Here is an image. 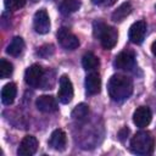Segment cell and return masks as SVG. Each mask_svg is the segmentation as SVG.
I'll return each instance as SVG.
<instances>
[{"label": "cell", "instance_id": "cb8c5ba5", "mask_svg": "<svg viewBox=\"0 0 156 156\" xmlns=\"http://www.w3.org/2000/svg\"><path fill=\"white\" fill-rule=\"evenodd\" d=\"M95 5H104V6H112L117 0H91Z\"/></svg>", "mask_w": 156, "mask_h": 156}, {"label": "cell", "instance_id": "5bb4252c", "mask_svg": "<svg viewBox=\"0 0 156 156\" xmlns=\"http://www.w3.org/2000/svg\"><path fill=\"white\" fill-rule=\"evenodd\" d=\"M85 89L89 95H96L101 90V78L98 73L91 72L85 78Z\"/></svg>", "mask_w": 156, "mask_h": 156}, {"label": "cell", "instance_id": "7c38bea8", "mask_svg": "<svg viewBox=\"0 0 156 156\" xmlns=\"http://www.w3.org/2000/svg\"><path fill=\"white\" fill-rule=\"evenodd\" d=\"M35 106L40 112L44 113H51L57 111V101L54 96L51 95H41L35 101Z\"/></svg>", "mask_w": 156, "mask_h": 156}, {"label": "cell", "instance_id": "484cf974", "mask_svg": "<svg viewBox=\"0 0 156 156\" xmlns=\"http://www.w3.org/2000/svg\"><path fill=\"white\" fill-rule=\"evenodd\" d=\"M151 51H152V54H154V56L156 57V40L152 43V45H151Z\"/></svg>", "mask_w": 156, "mask_h": 156}, {"label": "cell", "instance_id": "4316f807", "mask_svg": "<svg viewBox=\"0 0 156 156\" xmlns=\"http://www.w3.org/2000/svg\"><path fill=\"white\" fill-rule=\"evenodd\" d=\"M155 7H156V6H155Z\"/></svg>", "mask_w": 156, "mask_h": 156}, {"label": "cell", "instance_id": "ffe728a7", "mask_svg": "<svg viewBox=\"0 0 156 156\" xmlns=\"http://www.w3.org/2000/svg\"><path fill=\"white\" fill-rule=\"evenodd\" d=\"M89 115V106L85 105V104H79L77 105L73 111H72V117L74 119H78V121H83L88 117Z\"/></svg>", "mask_w": 156, "mask_h": 156}, {"label": "cell", "instance_id": "603a6c76", "mask_svg": "<svg viewBox=\"0 0 156 156\" xmlns=\"http://www.w3.org/2000/svg\"><path fill=\"white\" fill-rule=\"evenodd\" d=\"M52 54H54V46L52 45H44L38 50V55H40L41 57H49Z\"/></svg>", "mask_w": 156, "mask_h": 156}, {"label": "cell", "instance_id": "9a60e30c", "mask_svg": "<svg viewBox=\"0 0 156 156\" xmlns=\"http://www.w3.org/2000/svg\"><path fill=\"white\" fill-rule=\"evenodd\" d=\"M17 94V87L15 83H7L1 90V101L4 105H11L15 101Z\"/></svg>", "mask_w": 156, "mask_h": 156}, {"label": "cell", "instance_id": "30bf717a", "mask_svg": "<svg viewBox=\"0 0 156 156\" xmlns=\"http://www.w3.org/2000/svg\"><path fill=\"white\" fill-rule=\"evenodd\" d=\"M145 33H146V22L136 21L130 26L128 37L133 44H141L145 38Z\"/></svg>", "mask_w": 156, "mask_h": 156}, {"label": "cell", "instance_id": "277c9868", "mask_svg": "<svg viewBox=\"0 0 156 156\" xmlns=\"http://www.w3.org/2000/svg\"><path fill=\"white\" fill-rule=\"evenodd\" d=\"M57 40L60 45L66 50H76L79 46L78 38L68 29V28H60L57 32Z\"/></svg>", "mask_w": 156, "mask_h": 156}, {"label": "cell", "instance_id": "44dd1931", "mask_svg": "<svg viewBox=\"0 0 156 156\" xmlns=\"http://www.w3.org/2000/svg\"><path fill=\"white\" fill-rule=\"evenodd\" d=\"M13 72V66L12 63H10L9 61H6L5 58L0 60V78L5 79L7 77H10Z\"/></svg>", "mask_w": 156, "mask_h": 156}, {"label": "cell", "instance_id": "3957f363", "mask_svg": "<svg viewBox=\"0 0 156 156\" xmlns=\"http://www.w3.org/2000/svg\"><path fill=\"white\" fill-rule=\"evenodd\" d=\"M155 140L149 132H138L130 140V150L138 155H149L154 151Z\"/></svg>", "mask_w": 156, "mask_h": 156}, {"label": "cell", "instance_id": "7402d4cb", "mask_svg": "<svg viewBox=\"0 0 156 156\" xmlns=\"http://www.w3.org/2000/svg\"><path fill=\"white\" fill-rule=\"evenodd\" d=\"M5 7L11 11H17L26 5V0H4Z\"/></svg>", "mask_w": 156, "mask_h": 156}, {"label": "cell", "instance_id": "8992f818", "mask_svg": "<svg viewBox=\"0 0 156 156\" xmlns=\"http://www.w3.org/2000/svg\"><path fill=\"white\" fill-rule=\"evenodd\" d=\"M43 78H44V69L38 63L29 66L24 72V82L29 87H33V88L39 87Z\"/></svg>", "mask_w": 156, "mask_h": 156}, {"label": "cell", "instance_id": "8fae6325", "mask_svg": "<svg viewBox=\"0 0 156 156\" xmlns=\"http://www.w3.org/2000/svg\"><path fill=\"white\" fill-rule=\"evenodd\" d=\"M151 118H152V113H151L150 108L146 107V106L138 107L133 113V122L139 128L147 127L151 122Z\"/></svg>", "mask_w": 156, "mask_h": 156}, {"label": "cell", "instance_id": "ba28073f", "mask_svg": "<svg viewBox=\"0 0 156 156\" xmlns=\"http://www.w3.org/2000/svg\"><path fill=\"white\" fill-rule=\"evenodd\" d=\"M33 26H34V30L39 34H46L50 30V18L44 9L35 12L33 18Z\"/></svg>", "mask_w": 156, "mask_h": 156}, {"label": "cell", "instance_id": "9c48e42d", "mask_svg": "<svg viewBox=\"0 0 156 156\" xmlns=\"http://www.w3.org/2000/svg\"><path fill=\"white\" fill-rule=\"evenodd\" d=\"M38 140L35 136L33 135H26L21 143H20V146H18V150H17V154L20 156H32L37 152L38 150Z\"/></svg>", "mask_w": 156, "mask_h": 156}, {"label": "cell", "instance_id": "ac0fdd59", "mask_svg": "<svg viewBox=\"0 0 156 156\" xmlns=\"http://www.w3.org/2000/svg\"><path fill=\"white\" fill-rule=\"evenodd\" d=\"M82 65L85 71H95L100 66V61L98 56H95L93 52H87L82 58Z\"/></svg>", "mask_w": 156, "mask_h": 156}, {"label": "cell", "instance_id": "6da1fadb", "mask_svg": "<svg viewBox=\"0 0 156 156\" xmlns=\"http://www.w3.org/2000/svg\"><path fill=\"white\" fill-rule=\"evenodd\" d=\"M107 91L113 101L121 102L127 100L133 93V82L123 74H113L107 84Z\"/></svg>", "mask_w": 156, "mask_h": 156}, {"label": "cell", "instance_id": "d6986e66", "mask_svg": "<svg viewBox=\"0 0 156 156\" xmlns=\"http://www.w3.org/2000/svg\"><path fill=\"white\" fill-rule=\"evenodd\" d=\"M80 7V1L79 0H62L60 5V11L63 15H69L79 10Z\"/></svg>", "mask_w": 156, "mask_h": 156}, {"label": "cell", "instance_id": "e0dca14e", "mask_svg": "<svg viewBox=\"0 0 156 156\" xmlns=\"http://www.w3.org/2000/svg\"><path fill=\"white\" fill-rule=\"evenodd\" d=\"M23 49H24V41H23V39L21 37H15L11 40V43L9 44V46L6 49V52L9 55H11V56H18V55L22 54Z\"/></svg>", "mask_w": 156, "mask_h": 156}, {"label": "cell", "instance_id": "2e32d148", "mask_svg": "<svg viewBox=\"0 0 156 156\" xmlns=\"http://www.w3.org/2000/svg\"><path fill=\"white\" fill-rule=\"evenodd\" d=\"M130 12H132V5L129 2H123L112 12L111 18L113 22H122Z\"/></svg>", "mask_w": 156, "mask_h": 156}, {"label": "cell", "instance_id": "52a82bcc", "mask_svg": "<svg viewBox=\"0 0 156 156\" xmlns=\"http://www.w3.org/2000/svg\"><path fill=\"white\" fill-rule=\"evenodd\" d=\"M113 66L118 69L122 71H132L135 67V56L132 51H123L119 52L115 61H113Z\"/></svg>", "mask_w": 156, "mask_h": 156}, {"label": "cell", "instance_id": "7a4b0ae2", "mask_svg": "<svg viewBox=\"0 0 156 156\" xmlns=\"http://www.w3.org/2000/svg\"><path fill=\"white\" fill-rule=\"evenodd\" d=\"M93 33H94V37L100 40V43H101L104 49L110 50L117 44V39H118L117 29L105 24L101 21H95L94 22Z\"/></svg>", "mask_w": 156, "mask_h": 156}, {"label": "cell", "instance_id": "d4e9b609", "mask_svg": "<svg viewBox=\"0 0 156 156\" xmlns=\"http://www.w3.org/2000/svg\"><path fill=\"white\" fill-rule=\"evenodd\" d=\"M128 134H129V129H128L127 127H124V128H122V129L118 132V139H119L121 141H124V139L128 136Z\"/></svg>", "mask_w": 156, "mask_h": 156}, {"label": "cell", "instance_id": "5b68a950", "mask_svg": "<svg viewBox=\"0 0 156 156\" xmlns=\"http://www.w3.org/2000/svg\"><path fill=\"white\" fill-rule=\"evenodd\" d=\"M58 93H57V98H58V101L62 102V104H68L72 101L73 99V85H72V82L71 79L63 74L61 76L60 78V82H58Z\"/></svg>", "mask_w": 156, "mask_h": 156}, {"label": "cell", "instance_id": "4fadbf2b", "mask_svg": "<svg viewBox=\"0 0 156 156\" xmlns=\"http://www.w3.org/2000/svg\"><path fill=\"white\" fill-rule=\"evenodd\" d=\"M67 144V138L66 133L62 129H55L49 139V146L56 151H63L66 149Z\"/></svg>", "mask_w": 156, "mask_h": 156}]
</instances>
